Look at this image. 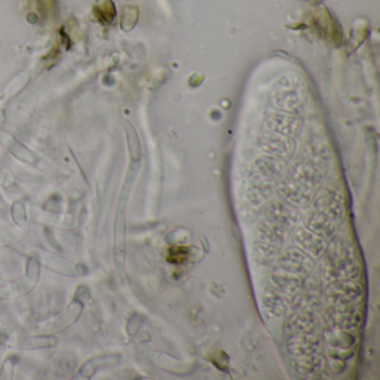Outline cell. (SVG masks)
<instances>
[{
    "mask_svg": "<svg viewBox=\"0 0 380 380\" xmlns=\"http://www.w3.org/2000/svg\"><path fill=\"white\" fill-rule=\"evenodd\" d=\"M279 194L285 203L296 209H306L313 201V193L300 183L285 179L279 188Z\"/></svg>",
    "mask_w": 380,
    "mask_h": 380,
    "instance_id": "52a82bcc",
    "label": "cell"
},
{
    "mask_svg": "<svg viewBox=\"0 0 380 380\" xmlns=\"http://www.w3.org/2000/svg\"><path fill=\"white\" fill-rule=\"evenodd\" d=\"M294 304V310H307L311 313H317L318 310L320 309L321 302L320 299L315 296L313 292H307L300 296Z\"/></svg>",
    "mask_w": 380,
    "mask_h": 380,
    "instance_id": "7402d4cb",
    "label": "cell"
},
{
    "mask_svg": "<svg viewBox=\"0 0 380 380\" xmlns=\"http://www.w3.org/2000/svg\"><path fill=\"white\" fill-rule=\"evenodd\" d=\"M325 320L330 328L351 332L362 323V311L356 304H330L325 313Z\"/></svg>",
    "mask_w": 380,
    "mask_h": 380,
    "instance_id": "7a4b0ae2",
    "label": "cell"
},
{
    "mask_svg": "<svg viewBox=\"0 0 380 380\" xmlns=\"http://www.w3.org/2000/svg\"><path fill=\"white\" fill-rule=\"evenodd\" d=\"M289 229L266 219L257 226V240L283 247L289 239Z\"/></svg>",
    "mask_w": 380,
    "mask_h": 380,
    "instance_id": "7c38bea8",
    "label": "cell"
},
{
    "mask_svg": "<svg viewBox=\"0 0 380 380\" xmlns=\"http://www.w3.org/2000/svg\"><path fill=\"white\" fill-rule=\"evenodd\" d=\"M285 346L292 357L308 356L320 351L321 340L318 334L294 332L287 334Z\"/></svg>",
    "mask_w": 380,
    "mask_h": 380,
    "instance_id": "5b68a950",
    "label": "cell"
},
{
    "mask_svg": "<svg viewBox=\"0 0 380 380\" xmlns=\"http://www.w3.org/2000/svg\"><path fill=\"white\" fill-rule=\"evenodd\" d=\"M276 268L300 278H307L315 268V261L298 247H288L278 255Z\"/></svg>",
    "mask_w": 380,
    "mask_h": 380,
    "instance_id": "3957f363",
    "label": "cell"
},
{
    "mask_svg": "<svg viewBox=\"0 0 380 380\" xmlns=\"http://www.w3.org/2000/svg\"><path fill=\"white\" fill-rule=\"evenodd\" d=\"M281 252V247L269 245L266 242L258 241L253 245V258L260 266H269L273 261L277 260L278 255Z\"/></svg>",
    "mask_w": 380,
    "mask_h": 380,
    "instance_id": "e0dca14e",
    "label": "cell"
},
{
    "mask_svg": "<svg viewBox=\"0 0 380 380\" xmlns=\"http://www.w3.org/2000/svg\"><path fill=\"white\" fill-rule=\"evenodd\" d=\"M255 165H257L261 173L266 174V177H279L283 170V164L278 162V160L266 158V156H262V158L255 161Z\"/></svg>",
    "mask_w": 380,
    "mask_h": 380,
    "instance_id": "44dd1931",
    "label": "cell"
},
{
    "mask_svg": "<svg viewBox=\"0 0 380 380\" xmlns=\"http://www.w3.org/2000/svg\"><path fill=\"white\" fill-rule=\"evenodd\" d=\"M362 287L353 281H336L325 291V299L330 304H355L362 298Z\"/></svg>",
    "mask_w": 380,
    "mask_h": 380,
    "instance_id": "277c9868",
    "label": "cell"
},
{
    "mask_svg": "<svg viewBox=\"0 0 380 380\" xmlns=\"http://www.w3.org/2000/svg\"><path fill=\"white\" fill-rule=\"evenodd\" d=\"M323 277L328 283L353 281L361 275L356 251L351 242L336 239L323 253Z\"/></svg>",
    "mask_w": 380,
    "mask_h": 380,
    "instance_id": "6da1fadb",
    "label": "cell"
},
{
    "mask_svg": "<svg viewBox=\"0 0 380 380\" xmlns=\"http://www.w3.org/2000/svg\"><path fill=\"white\" fill-rule=\"evenodd\" d=\"M304 226L325 240L334 239L338 230L336 222L318 211L309 212L306 215L304 219Z\"/></svg>",
    "mask_w": 380,
    "mask_h": 380,
    "instance_id": "4fadbf2b",
    "label": "cell"
},
{
    "mask_svg": "<svg viewBox=\"0 0 380 380\" xmlns=\"http://www.w3.org/2000/svg\"><path fill=\"white\" fill-rule=\"evenodd\" d=\"M262 304L266 313L272 317H283L292 306V298L277 290L268 283L264 289Z\"/></svg>",
    "mask_w": 380,
    "mask_h": 380,
    "instance_id": "30bf717a",
    "label": "cell"
},
{
    "mask_svg": "<svg viewBox=\"0 0 380 380\" xmlns=\"http://www.w3.org/2000/svg\"><path fill=\"white\" fill-rule=\"evenodd\" d=\"M287 334H318L320 330V320L317 313L307 310H294V313L289 317L285 326Z\"/></svg>",
    "mask_w": 380,
    "mask_h": 380,
    "instance_id": "ba28073f",
    "label": "cell"
},
{
    "mask_svg": "<svg viewBox=\"0 0 380 380\" xmlns=\"http://www.w3.org/2000/svg\"><path fill=\"white\" fill-rule=\"evenodd\" d=\"M269 285L287 296L294 298L300 294V291L304 288V278L276 268L270 275Z\"/></svg>",
    "mask_w": 380,
    "mask_h": 380,
    "instance_id": "8fae6325",
    "label": "cell"
},
{
    "mask_svg": "<svg viewBox=\"0 0 380 380\" xmlns=\"http://www.w3.org/2000/svg\"><path fill=\"white\" fill-rule=\"evenodd\" d=\"M266 217L268 220L278 223L289 230L298 226L299 223L302 220L301 212L296 208L290 207L288 204L279 201L272 202L270 204L266 209Z\"/></svg>",
    "mask_w": 380,
    "mask_h": 380,
    "instance_id": "9c48e42d",
    "label": "cell"
},
{
    "mask_svg": "<svg viewBox=\"0 0 380 380\" xmlns=\"http://www.w3.org/2000/svg\"><path fill=\"white\" fill-rule=\"evenodd\" d=\"M113 357H97V358L92 359L84 365L82 369L79 370V375L82 377H92L98 369H101L102 367L107 365L111 360H114Z\"/></svg>",
    "mask_w": 380,
    "mask_h": 380,
    "instance_id": "603a6c76",
    "label": "cell"
},
{
    "mask_svg": "<svg viewBox=\"0 0 380 380\" xmlns=\"http://www.w3.org/2000/svg\"><path fill=\"white\" fill-rule=\"evenodd\" d=\"M327 340L332 349H351L355 344V337L351 332L338 328H330Z\"/></svg>",
    "mask_w": 380,
    "mask_h": 380,
    "instance_id": "ac0fdd59",
    "label": "cell"
},
{
    "mask_svg": "<svg viewBox=\"0 0 380 380\" xmlns=\"http://www.w3.org/2000/svg\"><path fill=\"white\" fill-rule=\"evenodd\" d=\"M192 251L184 245H173L166 250L165 258L168 262L175 266L186 264L191 259Z\"/></svg>",
    "mask_w": 380,
    "mask_h": 380,
    "instance_id": "ffe728a7",
    "label": "cell"
},
{
    "mask_svg": "<svg viewBox=\"0 0 380 380\" xmlns=\"http://www.w3.org/2000/svg\"><path fill=\"white\" fill-rule=\"evenodd\" d=\"M291 174L300 184L306 185L308 188H315L323 182V175L320 170L310 162H296L291 169Z\"/></svg>",
    "mask_w": 380,
    "mask_h": 380,
    "instance_id": "5bb4252c",
    "label": "cell"
},
{
    "mask_svg": "<svg viewBox=\"0 0 380 380\" xmlns=\"http://www.w3.org/2000/svg\"><path fill=\"white\" fill-rule=\"evenodd\" d=\"M325 367V360L318 353L308 356L294 357L291 361V368L299 377L307 378L320 374Z\"/></svg>",
    "mask_w": 380,
    "mask_h": 380,
    "instance_id": "9a60e30c",
    "label": "cell"
},
{
    "mask_svg": "<svg viewBox=\"0 0 380 380\" xmlns=\"http://www.w3.org/2000/svg\"><path fill=\"white\" fill-rule=\"evenodd\" d=\"M315 210L334 222H339L344 217V204L332 193H325L315 201Z\"/></svg>",
    "mask_w": 380,
    "mask_h": 380,
    "instance_id": "2e32d148",
    "label": "cell"
},
{
    "mask_svg": "<svg viewBox=\"0 0 380 380\" xmlns=\"http://www.w3.org/2000/svg\"><path fill=\"white\" fill-rule=\"evenodd\" d=\"M294 242L298 249L309 255L311 259L323 258V253L327 249L326 240L309 231L304 226L299 228L294 232Z\"/></svg>",
    "mask_w": 380,
    "mask_h": 380,
    "instance_id": "8992f818",
    "label": "cell"
},
{
    "mask_svg": "<svg viewBox=\"0 0 380 380\" xmlns=\"http://www.w3.org/2000/svg\"><path fill=\"white\" fill-rule=\"evenodd\" d=\"M260 145L266 152L272 153L278 156H283V158L292 151L290 142L285 141V140L276 137V136L264 137L260 142Z\"/></svg>",
    "mask_w": 380,
    "mask_h": 380,
    "instance_id": "d6986e66",
    "label": "cell"
}]
</instances>
